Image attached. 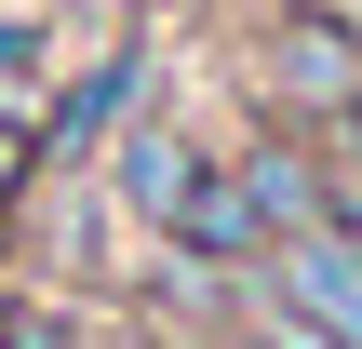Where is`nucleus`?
I'll list each match as a JSON object with an SVG mask.
<instances>
[{
    "label": "nucleus",
    "instance_id": "f03ea898",
    "mask_svg": "<svg viewBox=\"0 0 362 349\" xmlns=\"http://www.w3.org/2000/svg\"><path fill=\"white\" fill-rule=\"evenodd\" d=\"M134 94H148V54H134V40H121V54H94V67H81V81H67V94L40 108V135H27V148H40V175L94 161V148H107V135L134 121Z\"/></svg>",
    "mask_w": 362,
    "mask_h": 349
},
{
    "label": "nucleus",
    "instance_id": "20e7f679",
    "mask_svg": "<svg viewBox=\"0 0 362 349\" xmlns=\"http://www.w3.org/2000/svg\"><path fill=\"white\" fill-rule=\"evenodd\" d=\"M242 188H255V215H269V242H296V229H322V202H336V161L296 135V121H269L242 161H228Z\"/></svg>",
    "mask_w": 362,
    "mask_h": 349
},
{
    "label": "nucleus",
    "instance_id": "9d476101",
    "mask_svg": "<svg viewBox=\"0 0 362 349\" xmlns=\"http://www.w3.org/2000/svg\"><path fill=\"white\" fill-rule=\"evenodd\" d=\"M0 349H13V296H0Z\"/></svg>",
    "mask_w": 362,
    "mask_h": 349
},
{
    "label": "nucleus",
    "instance_id": "f257e3e1",
    "mask_svg": "<svg viewBox=\"0 0 362 349\" xmlns=\"http://www.w3.org/2000/svg\"><path fill=\"white\" fill-rule=\"evenodd\" d=\"M255 94H269V121H362V13L336 0H296V13H269V40H255Z\"/></svg>",
    "mask_w": 362,
    "mask_h": 349
},
{
    "label": "nucleus",
    "instance_id": "1a4fd4ad",
    "mask_svg": "<svg viewBox=\"0 0 362 349\" xmlns=\"http://www.w3.org/2000/svg\"><path fill=\"white\" fill-rule=\"evenodd\" d=\"M13 349H81V323H40V309H13Z\"/></svg>",
    "mask_w": 362,
    "mask_h": 349
},
{
    "label": "nucleus",
    "instance_id": "0eeeda50",
    "mask_svg": "<svg viewBox=\"0 0 362 349\" xmlns=\"http://www.w3.org/2000/svg\"><path fill=\"white\" fill-rule=\"evenodd\" d=\"M27 81H40V27H27V13H0V121L27 108Z\"/></svg>",
    "mask_w": 362,
    "mask_h": 349
},
{
    "label": "nucleus",
    "instance_id": "423d86ee",
    "mask_svg": "<svg viewBox=\"0 0 362 349\" xmlns=\"http://www.w3.org/2000/svg\"><path fill=\"white\" fill-rule=\"evenodd\" d=\"M202 161H215L202 135H175V121H134V135H121V202H134V215L161 229V215H175L188 188H202Z\"/></svg>",
    "mask_w": 362,
    "mask_h": 349
},
{
    "label": "nucleus",
    "instance_id": "7ed1b4c3",
    "mask_svg": "<svg viewBox=\"0 0 362 349\" xmlns=\"http://www.w3.org/2000/svg\"><path fill=\"white\" fill-rule=\"evenodd\" d=\"M269 282H282V309H296V323H322L336 349H362V242L296 229V242H269Z\"/></svg>",
    "mask_w": 362,
    "mask_h": 349
},
{
    "label": "nucleus",
    "instance_id": "39448f33",
    "mask_svg": "<svg viewBox=\"0 0 362 349\" xmlns=\"http://www.w3.org/2000/svg\"><path fill=\"white\" fill-rule=\"evenodd\" d=\"M161 229H175L188 269H255V256H269V215H255V188H242L228 161H202V188H188Z\"/></svg>",
    "mask_w": 362,
    "mask_h": 349
},
{
    "label": "nucleus",
    "instance_id": "9b49d317",
    "mask_svg": "<svg viewBox=\"0 0 362 349\" xmlns=\"http://www.w3.org/2000/svg\"><path fill=\"white\" fill-rule=\"evenodd\" d=\"M0 242H13V202H0Z\"/></svg>",
    "mask_w": 362,
    "mask_h": 349
},
{
    "label": "nucleus",
    "instance_id": "6e6552de",
    "mask_svg": "<svg viewBox=\"0 0 362 349\" xmlns=\"http://www.w3.org/2000/svg\"><path fill=\"white\" fill-rule=\"evenodd\" d=\"M322 229H336V242H362V161H336V202H322Z\"/></svg>",
    "mask_w": 362,
    "mask_h": 349
}]
</instances>
